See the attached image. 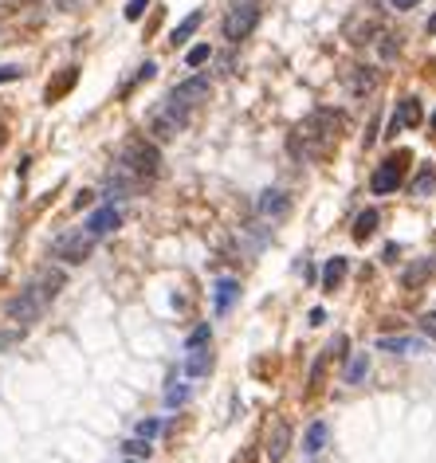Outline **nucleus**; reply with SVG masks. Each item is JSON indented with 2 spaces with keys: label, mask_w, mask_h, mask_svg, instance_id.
Returning <instances> with one entry per match:
<instances>
[{
  "label": "nucleus",
  "mask_w": 436,
  "mask_h": 463,
  "mask_svg": "<svg viewBox=\"0 0 436 463\" xmlns=\"http://www.w3.org/2000/svg\"><path fill=\"white\" fill-rule=\"evenodd\" d=\"M60 286H63V271H43L36 283H28L20 295L8 303V318L12 322H20V326L36 322V318L43 315V306L60 295Z\"/></svg>",
  "instance_id": "nucleus-1"
},
{
  "label": "nucleus",
  "mask_w": 436,
  "mask_h": 463,
  "mask_svg": "<svg viewBox=\"0 0 436 463\" xmlns=\"http://www.w3.org/2000/svg\"><path fill=\"white\" fill-rule=\"evenodd\" d=\"M114 169H118V173H126L130 181L146 185V181H154L161 173V153H158V146H149L146 138H134V141H126V146H122Z\"/></svg>",
  "instance_id": "nucleus-2"
},
{
  "label": "nucleus",
  "mask_w": 436,
  "mask_h": 463,
  "mask_svg": "<svg viewBox=\"0 0 436 463\" xmlns=\"http://www.w3.org/2000/svg\"><path fill=\"white\" fill-rule=\"evenodd\" d=\"M338 126H342V118H338L334 110H315L299 126V138H295V141H303V158H322L338 141Z\"/></svg>",
  "instance_id": "nucleus-3"
},
{
  "label": "nucleus",
  "mask_w": 436,
  "mask_h": 463,
  "mask_svg": "<svg viewBox=\"0 0 436 463\" xmlns=\"http://www.w3.org/2000/svg\"><path fill=\"white\" fill-rule=\"evenodd\" d=\"M405 169H409V149H397L393 158H386L381 165L374 169V177H369V188H374L377 197H386V193H397V188L405 185Z\"/></svg>",
  "instance_id": "nucleus-4"
},
{
  "label": "nucleus",
  "mask_w": 436,
  "mask_h": 463,
  "mask_svg": "<svg viewBox=\"0 0 436 463\" xmlns=\"http://www.w3.org/2000/svg\"><path fill=\"white\" fill-rule=\"evenodd\" d=\"M256 24H259V4H256V0L232 4L229 16H224V40H232V43L248 40L252 32H256Z\"/></svg>",
  "instance_id": "nucleus-5"
},
{
  "label": "nucleus",
  "mask_w": 436,
  "mask_h": 463,
  "mask_svg": "<svg viewBox=\"0 0 436 463\" xmlns=\"http://www.w3.org/2000/svg\"><path fill=\"white\" fill-rule=\"evenodd\" d=\"M90 251H95V236H90L87 228H79V232H67V236H60L55 244H51V256L63 259V263H83Z\"/></svg>",
  "instance_id": "nucleus-6"
},
{
  "label": "nucleus",
  "mask_w": 436,
  "mask_h": 463,
  "mask_svg": "<svg viewBox=\"0 0 436 463\" xmlns=\"http://www.w3.org/2000/svg\"><path fill=\"white\" fill-rule=\"evenodd\" d=\"M208 75H193V79H185V83H177L173 87V95H169V106L173 110H181V114H189L193 106H200V102L208 99Z\"/></svg>",
  "instance_id": "nucleus-7"
},
{
  "label": "nucleus",
  "mask_w": 436,
  "mask_h": 463,
  "mask_svg": "<svg viewBox=\"0 0 436 463\" xmlns=\"http://www.w3.org/2000/svg\"><path fill=\"white\" fill-rule=\"evenodd\" d=\"M421 118H425L421 99H401L393 110V118H389V134H397V130H405V126H421Z\"/></svg>",
  "instance_id": "nucleus-8"
},
{
  "label": "nucleus",
  "mask_w": 436,
  "mask_h": 463,
  "mask_svg": "<svg viewBox=\"0 0 436 463\" xmlns=\"http://www.w3.org/2000/svg\"><path fill=\"white\" fill-rule=\"evenodd\" d=\"M122 224V212L114 205H107V208H99V212H90V220H87V232L95 240H102V236H110L114 228Z\"/></svg>",
  "instance_id": "nucleus-9"
},
{
  "label": "nucleus",
  "mask_w": 436,
  "mask_h": 463,
  "mask_svg": "<svg viewBox=\"0 0 436 463\" xmlns=\"http://www.w3.org/2000/svg\"><path fill=\"white\" fill-rule=\"evenodd\" d=\"M185 122H189V114H181V110L165 106V110L158 114V118H154V126H149V130H154V134H158L161 141H165V138H177L181 130H185Z\"/></svg>",
  "instance_id": "nucleus-10"
},
{
  "label": "nucleus",
  "mask_w": 436,
  "mask_h": 463,
  "mask_svg": "<svg viewBox=\"0 0 436 463\" xmlns=\"http://www.w3.org/2000/svg\"><path fill=\"white\" fill-rule=\"evenodd\" d=\"M342 83H346V90L354 99H362V95H369V90L377 87V71L374 67H350L346 75H342Z\"/></svg>",
  "instance_id": "nucleus-11"
},
{
  "label": "nucleus",
  "mask_w": 436,
  "mask_h": 463,
  "mask_svg": "<svg viewBox=\"0 0 436 463\" xmlns=\"http://www.w3.org/2000/svg\"><path fill=\"white\" fill-rule=\"evenodd\" d=\"M287 212H291L287 193H279V188H268V193L259 197V216H264V220H283Z\"/></svg>",
  "instance_id": "nucleus-12"
},
{
  "label": "nucleus",
  "mask_w": 436,
  "mask_h": 463,
  "mask_svg": "<svg viewBox=\"0 0 436 463\" xmlns=\"http://www.w3.org/2000/svg\"><path fill=\"white\" fill-rule=\"evenodd\" d=\"M287 448H291V424L275 420V428H271V436H268V463H283Z\"/></svg>",
  "instance_id": "nucleus-13"
},
{
  "label": "nucleus",
  "mask_w": 436,
  "mask_h": 463,
  "mask_svg": "<svg viewBox=\"0 0 436 463\" xmlns=\"http://www.w3.org/2000/svg\"><path fill=\"white\" fill-rule=\"evenodd\" d=\"M236 298H240V283H236V279H217V286H212V303H217V315H229Z\"/></svg>",
  "instance_id": "nucleus-14"
},
{
  "label": "nucleus",
  "mask_w": 436,
  "mask_h": 463,
  "mask_svg": "<svg viewBox=\"0 0 436 463\" xmlns=\"http://www.w3.org/2000/svg\"><path fill=\"white\" fill-rule=\"evenodd\" d=\"M212 373V354H208V345H200V350H189L185 357V377H208Z\"/></svg>",
  "instance_id": "nucleus-15"
},
{
  "label": "nucleus",
  "mask_w": 436,
  "mask_h": 463,
  "mask_svg": "<svg viewBox=\"0 0 436 463\" xmlns=\"http://www.w3.org/2000/svg\"><path fill=\"white\" fill-rule=\"evenodd\" d=\"M346 271H350V263L342 256L327 259V267H322V291H338V286H342V279H346Z\"/></svg>",
  "instance_id": "nucleus-16"
},
{
  "label": "nucleus",
  "mask_w": 436,
  "mask_h": 463,
  "mask_svg": "<svg viewBox=\"0 0 436 463\" xmlns=\"http://www.w3.org/2000/svg\"><path fill=\"white\" fill-rule=\"evenodd\" d=\"M377 32V20H366V16H354V20L346 24V40L350 43H374L369 36Z\"/></svg>",
  "instance_id": "nucleus-17"
},
{
  "label": "nucleus",
  "mask_w": 436,
  "mask_h": 463,
  "mask_svg": "<svg viewBox=\"0 0 436 463\" xmlns=\"http://www.w3.org/2000/svg\"><path fill=\"white\" fill-rule=\"evenodd\" d=\"M377 224H381L377 208H366V212H357V220H354V240H357V244H366V240L377 232Z\"/></svg>",
  "instance_id": "nucleus-18"
},
{
  "label": "nucleus",
  "mask_w": 436,
  "mask_h": 463,
  "mask_svg": "<svg viewBox=\"0 0 436 463\" xmlns=\"http://www.w3.org/2000/svg\"><path fill=\"white\" fill-rule=\"evenodd\" d=\"M322 443H327V420H315L307 428V436H303V452L318 455V452H322Z\"/></svg>",
  "instance_id": "nucleus-19"
},
{
  "label": "nucleus",
  "mask_w": 436,
  "mask_h": 463,
  "mask_svg": "<svg viewBox=\"0 0 436 463\" xmlns=\"http://www.w3.org/2000/svg\"><path fill=\"white\" fill-rule=\"evenodd\" d=\"M200 20H205V16H200V12H189L185 20H181L177 28H173V36H169V43H173V48H177V43H185L189 36H193V32L200 28Z\"/></svg>",
  "instance_id": "nucleus-20"
},
{
  "label": "nucleus",
  "mask_w": 436,
  "mask_h": 463,
  "mask_svg": "<svg viewBox=\"0 0 436 463\" xmlns=\"http://www.w3.org/2000/svg\"><path fill=\"white\" fill-rule=\"evenodd\" d=\"M377 350H393V354H416L421 342L416 338H377Z\"/></svg>",
  "instance_id": "nucleus-21"
},
{
  "label": "nucleus",
  "mask_w": 436,
  "mask_h": 463,
  "mask_svg": "<svg viewBox=\"0 0 436 463\" xmlns=\"http://www.w3.org/2000/svg\"><path fill=\"white\" fill-rule=\"evenodd\" d=\"M369 373V354H354V361L346 365V385H362Z\"/></svg>",
  "instance_id": "nucleus-22"
},
{
  "label": "nucleus",
  "mask_w": 436,
  "mask_h": 463,
  "mask_svg": "<svg viewBox=\"0 0 436 463\" xmlns=\"http://www.w3.org/2000/svg\"><path fill=\"white\" fill-rule=\"evenodd\" d=\"M432 185H436V169L432 165H421V173H416V181H413V197L432 193Z\"/></svg>",
  "instance_id": "nucleus-23"
},
{
  "label": "nucleus",
  "mask_w": 436,
  "mask_h": 463,
  "mask_svg": "<svg viewBox=\"0 0 436 463\" xmlns=\"http://www.w3.org/2000/svg\"><path fill=\"white\" fill-rule=\"evenodd\" d=\"M208 342H212V326L200 322L197 330H193V334L185 338V350H200V345H208Z\"/></svg>",
  "instance_id": "nucleus-24"
},
{
  "label": "nucleus",
  "mask_w": 436,
  "mask_h": 463,
  "mask_svg": "<svg viewBox=\"0 0 436 463\" xmlns=\"http://www.w3.org/2000/svg\"><path fill=\"white\" fill-rule=\"evenodd\" d=\"M122 452H126V455H134V459H149V452H154V448H149V440L134 436V440H126V443H122Z\"/></svg>",
  "instance_id": "nucleus-25"
},
{
  "label": "nucleus",
  "mask_w": 436,
  "mask_h": 463,
  "mask_svg": "<svg viewBox=\"0 0 436 463\" xmlns=\"http://www.w3.org/2000/svg\"><path fill=\"white\" fill-rule=\"evenodd\" d=\"M185 401H189V385H173L165 393V408H181Z\"/></svg>",
  "instance_id": "nucleus-26"
},
{
  "label": "nucleus",
  "mask_w": 436,
  "mask_h": 463,
  "mask_svg": "<svg viewBox=\"0 0 436 463\" xmlns=\"http://www.w3.org/2000/svg\"><path fill=\"white\" fill-rule=\"evenodd\" d=\"M208 55H212V51H208V43H197V48H189L185 63H189V67H200V63H208Z\"/></svg>",
  "instance_id": "nucleus-27"
},
{
  "label": "nucleus",
  "mask_w": 436,
  "mask_h": 463,
  "mask_svg": "<svg viewBox=\"0 0 436 463\" xmlns=\"http://www.w3.org/2000/svg\"><path fill=\"white\" fill-rule=\"evenodd\" d=\"M432 271H436V259H425V263L416 267V271H409V275H405V283H409V286H416L425 275H432Z\"/></svg>",
  "instance_id": "nucleus-28"
},
{
  "label": "nucleus",
  "mask_w": 436,
  "mask_h": 463,
  "mask_svg": "<svg viewBox=\"0 0 436 463\" xmlns=\"http://www.w3.org/2000/svg\"><path fill=\"white\" fill-rule=\"evenodd\" d=\"M71 83H75V67H67L63 71V79L55 83V87H48V99H60L63 90H71Z\"/></svg>",
  "instance_id": "nucleus-29"
},
{
  "label": "nucleus",
  "mask_w": 436,
  "mask_h": 463,
  "mask_svg": "<svg viewBox=\"0 0 436 463\" xmlns=\"http://www.w3.org/2000/svg\"><path fill=\"white\" fill-rule=\"evenodd\" d=\"M397 51H401V40L397 36H381V60H397Z\"/></svg>",
  "instance_id": "nucleus-30"
},
{
  "label": "nucleus",
  "mask_w": 436,
  "mask_h": 463,
  "mask_svg": "<svg viewBox=\"0 0 436 463\" xmlns=\"http://www.w3.org/2000/svg\"><path fill=\"white\" fill-rule=\"evenodd\" d=\"M146 8H149V0H130V4H126V20H142Z\"/></svg>",
  "instance_id": "nucleus-31"
},
{
  "label": "nucleus",
  "mask_w": 436,
  "mask_h": 463,
  "mask_svg": "<svg viewBox=\"0 0 436 463\" xmlns=\"http://www.w3.org/2000/svg\"><path fill=\"white\" fill-rule=\"evenodd\" d=\"M161 432V420H138V436L142 440H154Z\"/></svg>",
  "instance_id": "nucleus-32"
},
{
  "label": "nucleus",
  "mask_w": 436,
  "mask_h": 463,
  "mask_svg": "<svg viewBox=\"0 0 436 463\" xmlns=\"http://www.w3.org/2000/svg\"><path fill=\"white\" fill-rule=\"evenodd\" d=\"M24 75V67H16V63H4V67H0V83H16Z\"/></svg>",
  "instance_id": "nucleus-33"
},
{
  "label": "nucleus",
  "mask_w": 436,
  "mask_h": 463,
  "mask_svg": "<svg viewBox=\"0 0 436 463\" xmlns=\"http://www.w3.org/2000/svg\"><path fill=\"white\" fill-rule=\"evenodd\" d=\"M421 330H425V334L436 342V315H425V318H421Z\"/></svg>",
  "instance_id": "nucleus-34"
},
{
  "label": "nucleus",
  "mask_w": 436,
  "mask_h": 463,
  "mask_svg": "<svg viewBox=\"0 0 436 463\" xmlns=\"http://www.w3.org/2000/svg\"><path fill=\"white\" fill-rule=\"evenodd\" d=\"M421 0H389V8H397V12H409V8H416Z\"/></svg>",
  "instance_id": "nucleus-35"
},
{
  "label": "nucleus",
  "mask_w": 436,
  "mask_h": 463,
  "mask_svg": "<svg viewBox=\"0 0 436 463\" xmlns=\"http://www.w3.org/2000/svg\"><path fill=\"white\" fill-rule=\"evenodd\" d=\"M16 338H20V330H0V350H4V345H12Z\"/></svg>",
  "instance_id": "nucleus-36"
},
{
  "label": "nucleus",
  "mask_w": 436,
  "mask_h": 463,
  "mask_svg": "<svg viewBox=\"0 0 436 463\" xmlns=\"http://www.w3.org/2000/svg\"><path fill=\"white\" fill-rule=\"evenodd\" d=\"M327 322V310H322V306H315V310H311V326H322Z\"/></svg>",
  "instance_id": "nucleus-37"
},
{
  "label": "nucleus",
  "mask_w": 436,
  "mask_h": 463,
  "mask_svg": "<svg viewBox=\"0 0 436 463\" xmlns=\"http://www.w3.org/2000/svg\"><path fill=\"white\" fill-rule=\"evenodd\" d=\"M397 256H401V247L389 244V247H386V263H397Z\"/></svg>",
  "instance_id": "nucleus-38"
},
{
  "label": "nucleus",
  "mask_w": 436,
  "mask_h": 463,
  "mask_svg": "<svg viewBox=\"0 0 436 463\" xmlns=\"http://www.w3.org/2000/svg\"><path fill=\"white\" fill-rule=\"evenodd\" d=\"M90 200H95V193H79V197H75V208H87Z\"/></svg>",
  "instance_id": "nucleus-39"
},
{
  "label": "nucleus",
  "mask_w": 436,
  "mask_h": 463,
  "mask_svg": "<svg viewBox=\"0 0 436 463\" xmlns=\"http://www.w3.org/2000/svg\"><path fill=\"white\" fill-rule=\"evenodd\" d=\"M428 126H432V134H436V114H432V118H428Z\"/></svg>",
  "instance_id": "nucleus-40"
},
{
  "label": "nucleus",
  "mask_w": 436,
  "mask_h": 463,
  "mask_svg": "<svg viewBox=\"0 0 436 463\" xmlns=\"http://www.w3.org/2000/svg\"><path fill=\"white\" fill-rule=\"evenodd\" d=\"M126 463H146V459H134V455H130V459H126Z\"/></svg>",
  "instance_id": "nucleus-41"
}]
</instances>
